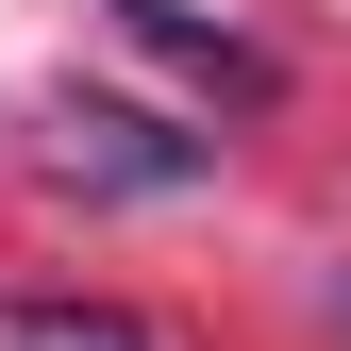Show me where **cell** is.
<instances>
[{
	"mask_svg": "<svg viewBox=\"0 0 351 351\" xmlns=\"http://www.w3.org/2000/svg\"><path fill=\"white\" fill-rule=\"evenodd\" d=\"M101 17H117V34H134V51H151V67H184V84H201V101H234V117H268V101H285V67H268V51H234V34H201V17H184V0H101Z\"/></svg>",
	"mask_w": 351,
	"mask_h": 351,
	"instance_id": "obj_1",
	"label": "cell"
},
{
	"mask_svg": "<svg viewBox=\"0 0 351 351\" xmlns=\"http://www.w3.org/2000/svg\"><path fill=\"white\" fill-rule=\"evenodd\" d=\"M0 351H151L134 301H0Z\"/></svg>",
	"mask_w": 351,
	"mask_h": 351,
	"instance_id": "obj_2",
	"label": "cell"
}]
</instances>
